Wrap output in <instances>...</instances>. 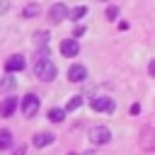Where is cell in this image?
Here are the masks:
<instances>
[{
    "instance_id": "22",
    "label": "cell",
    "mask_w": 155,
    "mask_h": 155,
    "mask_svg": "<svg viewBox=\"0 0 155 155\" xmlns=\"http://www.w3.org/2000/svg\"><path fill=\"white\" fill-rule=\"evenodd\" d=\"M15 155H24V148H17V150H15Z\"/></svg>"
},
{
    "instance_id": "20",
    "label": "cell",
    "mask_w": 155,
    "mask_h": 155,
    "mask_svg": "<svg viewBox=\"0 0 155 155\" xmlns=\"http://www.w3.org/2000/svg\"><path fill=\"white\" fill-rule=\"evenodd\" d=\"M148 73H150V75H153V78H155V58H153V61H150V65H148Z\"/></svg>"
},
{
    "instance_id": "23",
    "label": "cell",
    "mask_w": 155,
    "mask_h": 155,
    "mask_svg": "<svg viewBox=\"0 0 155 155\" xmlns=\"http://www.w3.org/2000/svg\"><path fill=\"white\" fill-rule=\"evenodd\" d=\"M68 155H78V153H68Z\"/></svg>"
},
{
    "instance_id": "12",
    "label": "cell",
    "mask_w": 155,
    "mask_h": 155,
    "mask_svg": "<svg viewBox=\"0 0 155 155\" xmlns=\"http://www.w3.org/2000/svg\"><path fill=\"white\" fill-rule=\"evenodd\" d=\"M80 107H82V97L75 94V97L68 99V104H65V114H68V111H75V109H80Z\"/></svg>"
},
{
    "instance_id": "11",
    "label": "cell",
    "mask_w": 155,
    "mask_h": 155,
    "mask_svg": "<svg viewBox=\"0 0 155 155\" xmlns=\"http://www.w3.org/2000/svg\"><path fill=\"white\" fill-rule=\"evenodd\" d=\"M65 119V109H61V107H53V109H48V121H53V124H61Z\"/></svg>"
},
{
    "instance_id": "19",
    "label": "cell",
    "mask_w": 155,
    "mask_h": 155,
    "mask_svg": "<svg viewBox=\"0 0 155 155\" xmlns=\"http://www.w3.org/2000/svg\"><path fill=\"white\" fill-rule=\"evenodd\" d=\"M85 34V27H75V31H73V39H78V36H82Z\"/></svg>"
},
{
    "instance_id": "10",
    "label": "cell",
    "mask_w": 155,
    "mask_h": 155,
    "mask_svg": "<svg viewBox=\"0 0 155 155\" xmlns=\"http://www.w3.org/2000/svg\"><path fill=\"white\" fill-rule=\"evenodd\" d=\"M31 143L36 145V148H46V145H51L53 143V133H34V138H31Z\"/></svg>"
},
{
    "instance_id": "1",
    "label": "cell",
    "mask_w": 155,
    "mask_h": 155,
    "mask_svg": "<svg viewBox=\"0 0 155 155\" xmlns=\"http://www.w3.org/2000/svg\"><path fill=\"white\" fill-rule=\"evenodd\" d=\"M56 65H53V61L51 58H46V61H36L34 63V75L39 78V80H44V82H51L53 78H56Z\"/></svg>"
},
{
    "instance_id": "7",
    "label": "cell",
    "mask_w": 155,
    "mask_h": 155,
    "mask_svg": "<svg viewBox=\"0 0 155 155\" xmlns=\"http://www.w3.org/2000/svg\"><path fill=\"white\" fill-rule=\"evenodd\" d=\"M17 104H19L17 97H12V94L5 97V99L0 102V116H2V119H10V116L15 114V109H17Z\"/></svg>"
},
{
    "instance_id": "6",
    "label": "cell",
    "mask_w": 155,
    "mask_h": 155,
    "mask_svg": "<svg viewBox=\"0 0 155 155\" xmlns=\"http://www.w3.org/2000/svg\"><path fill=\"white\" fill-rule=\"evenodd\" d=\"M24 65H27V61H24V56H19V53H15V56H10V58L5 61V70H7V73H19V70H24Z\"/></svg>"
},
{
    "instance_id": "21",
    "label": "cell",
    "mask_w": 155,
    "mask_h": 155,
    "mask_svg": "<svg viewBox=\"0 0 155 155\" xmlns=\"http://www.w3.org/2000/svg\"><path fill=\"white\" fill-rule=\"evenodd\" d=\"M138 111H140V107H138V104H131V114H133V116H136V114H138Z\"/></svg>"
},
{
    "instance_id": "3",
    "label": "cell",
    "mask_w": 155,
    "mask_h": 155,
    "mask_svg": "<svg viewBox=\"0 0 155 155\" xmlns=\"http://www.w3.org/2000/svg\"><path fill=\"white\" fill-rule=\"evenodd\" d=\"M90 140H92L94 145H104V143H109V140H111V131H109L107 126H97V128H92Z\"/></svg>"
},
{
    "instance_id": "5",
    "label": "cell",
    "mask_w": 155,
    "mask_h": 155,
    "mask_svg": "<svg viewBox=\"0 0 155 155\" xmlns=\"http://www.w3.org/2000/svg\"><path fill=\"white\" fill-rule=\"evenodd\" d=\"M61 53H63L65 58H75V56L80 53L78 39H63V41H61Z\"/></svg>"
},
{
    "instance_id": "15",
    "label": "cell",
    "mask_w": 155,
    "mask_h": 155,
    "mask_svg": "<svg viewBox=\"0 0 155 155\" xmlns=\"http://www.w3.org/2000/svg\"><path fill=\"white\" fill-rule=\"evenodd\" d=\"M85 15H87V7H85V5H80V7H75V10H70V12H68V17H70V19H82Z\"/></svg>"
},
{
    "instance_id": "4",
    "label": "cell",
    "mask_w": 155,
    "mask_h": 155,
    "mask_svg": "<svg viewBox=\"0 0 155 155\" xmlns=\"http://www.w3.org/2000/svg\"><path fill=\"white\" fill-rule=\"evenodd\" d=\"M48 19L51 22H63V19H68V5L65 2H56V5H51V10H48Z\"/></svg>"
},
{
    "instance_id": "17",
    "label": "cell",
    "mask_w": 155,
    "mask_h": 155,
    "mask_svg": "<svg viewBox=\"0 0 155 155\" xmlns=\"http://www.w3.org/2000/svg\"><path fill=\"white\" fill-rule=\"evenodd\" d=\"M34 39H36V44H39L41 48L48 44V34H46V31H36V36H34Z\"/></svg>"
},
{
    "instance_id": "16",
    "label": "cell",
    "mask_w": 155,
    "mask_h": 155,
    "mask_svg": "<svg viewBox=\"0 0 155 155\" xmlns=\"http://www.w3.org/2000/svg\"><path fill=\"white\" fill-rule=\"evenodd\" d=\"M15 87V78H12V73H7V78H2V82H0V90H12Z\"/></svg>"
},
{
    "instance_id": "8",
    "label": "cell",
    "mask_w": 155,
    "mask_h": 155,
    "mask_svg": "<svg viewBox=\"0 0 155 155\" xmlns=\"http://www.w3.org/2000/svg\"><path fill=\"white\" fill-rule=\"evenodd\" d=\"M85 78H87V68H85V65L73 63V65L68 68V80H70V82H82Z\"/></svg>"
},
{
    "instance_id": "14",
    "label": "cell",
    "mask_w": 155,
    "mask_h": 155,
    "mask_svg": "<svg viewBox=\"0 0 155 155\" xmlns=\"http://www.w3.org/2000/svg\"><path fill=\"white\" fill-rule=\"evenodd\" d=\"M39 12H41V7H39L36 2H31V5H27V7L22 10V17H27V19H29V17H36Z\"/></svg>"
},
{
    "instance_id": "18",
    "label": "cell",
    "mask_w": 155,
    "mask_h": 155,
    "mask_svg": "<svg viewBox=\"0 0 155 155\" xmlns=\"http://www.w3.org/2000/svg\"><path fill=\"white\" fill-rule=\"evenodd\" d=\"M116 17H119V7L116 5H109L107 7V19H116Z\"/></svg>"
},
{
    "instance_id": "13",
    "label": "cell",
    "mask_w": 155,
    "mask_h": 155,
    "mask_svg": "<svg viewBox=\"0 0 155 155\" xmlns=\"http://www.w3.org/2000/svg\"><path fill=\"white\" fill-rule=\"evenodd\" d=\"M10 145H12V133L2 128V131H0V150H7Z\"/></svg>"
},
{
    "instance_id": "9",
    "label": "cell",
    "mask_w": 155,
    "mask_h": 155,
    "mask_svg": "<svg viewBox=\"0 0 155 155\" xmlns=\"http://www.w3.org/2000/svg\"><path fill=\"white\" fill-rule=\"evenodd\" d=\"M90 107H92L94 111H114V102H111L109 97H94V99L90 102Z\"/></svg>"
},
{
    "instance_id": "2",
    "label": "cell",
    "mask_w": 155,
    "mask_h": 155,
    "mask_svg": "<svg viewBox=\"0 0 155 155\" xmlns=\"http://www.w3.org/2000/svg\"><path fill=\"white\" fill-rule=\"evenodd\" d=\"M39 104H41V102H39V97H36V94H31V92H29V94H24V97H22V102H19V107H22V114H24L27 119L36 116V111H39Z\"/></svg>"
}]
</instances>
